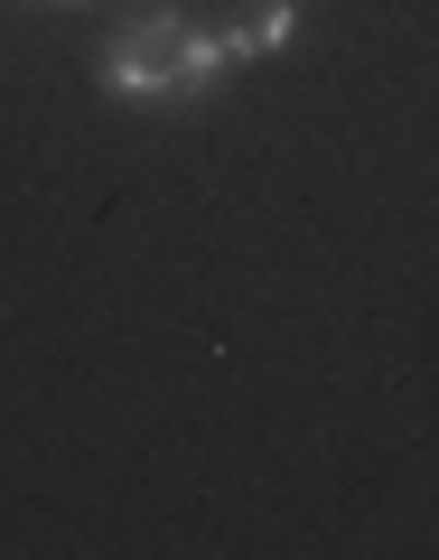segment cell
<instances>
[{"instance_id":"cell-1","label":"cell","mask_w":439,"mask_h":560,"mask_svg":"<svg viewBox=\"0 0 439 560\" xmlns=\"http://www.w3.org/2000/svg\"><path fill=\"white\" fill-rule=\"evenodd\" d=\"M224 38L216 28H197L187 10H140V20H122L113 38H103V57H94V75H103V94L113 103H160V113H187V103H206L216 94V75H224Z\"/></svg>"},{"instance_id":"cell-2","label":"cell","mask_w":439,"mask_h":560,"mask_svg":"<svg viewBox=\"0 0 439 560\" xmlns=\"http://www.w3.org/2000/svg\"><path fill=\"white\" fill-rule=\"evenodd\" d=\"M216 38H224V57H280V47L300 38V0H243Z\"/></svg>"},{"instance_id":"cell-3","label":"cell","mask_w":439,"mask_h":560,"mask_svg":"<svg viewBox=\"0 0 439 560\" xmlns=\"http://www.w3.org/2000/svg\"><path fill=\"white\" fill-rule=\"evenodd\" d=\"M57 10H76V0H57Z\"/></svg>"}]
</instances>
